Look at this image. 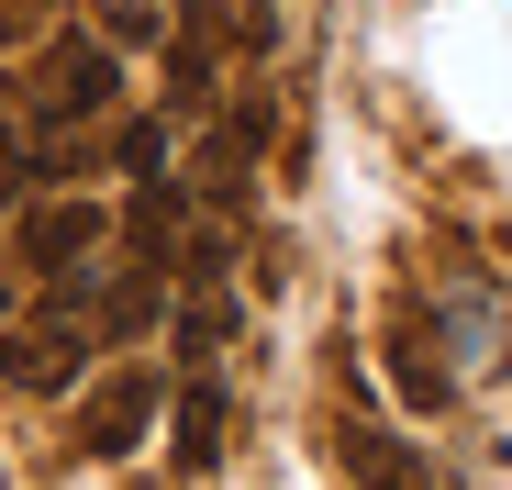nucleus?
<instances>
[{
    "label": "nucleus",
    "mask_w": 512,
    "mask_h": 490,
    "mask_svg": "<svg viewBox=\"0 0 512 490\" xmlns=\"http://www.w3.org/2000/svg\"><path fill=\"white\" fill-rule=\"evenodd\" d=\"M90 123H123V56L101 34H45L34 90H23V134H90Z\"/></svg>",
    "instance_id": "f257e3e1"
},
{
    "label": "nucleus",
    "mask_w": 512,
    "mask_h": 490,
    "mask_svg": "<svg viewBox=\"0 0 512 490\" xmlns=\"http://www.w3.org/2000/svg\"><path fill=\"white\" fill-rule=\"evenodd\" d=\"M156 413H167V368H156V357H112L90 390H78V457H90V468L145 457Z\"/></svg>",
    "instance_id": "f03ea898"
},
{
    "label": "nucleus",
    "mask_w": 512,
    "mask_h": 490,
    "mask_svg": "<svg viewBox=\"0 0 512 490\" xmlns=\"http://www.w3.org/2000/svg\"><path fill=\"white\" fill-rule=\"evenodd\" d=\"M101 245H112V201H90V190H45V201L12 212V257H23L45 290L90 279V268H101Z\"/></svg>",
    "instance_id": "7ed1b4c3"
},
{
    "label": "nucleus",
    "mask_w": 512,
    "mask_h": 490,
    "mask_svg": "<svg viewBox=\"0 0 512 490\" xmlns=\"http://www.w3.org/2000/svg\"><path fill=\"white\" fill-rule=\"evenodd\" d=\"M90 357H101V323L90 312H45V323H12V335H0V379L34 390V401H78Z\"/></svg>",
    "instance_id": "20e7f679"
},
{
    "label": "nucleus",
    "mask_w": 512,
    "mask_h": 490,
    "mask_svg": "<svg viewBox=\"0 0 512 490\" xmlns=\"http://www.w3.org/2000/svg\"><path fill=\"white\" fill-rule=\"evenodd\" d=\"M223 424H234V401L212 368H179V401H167V457L179 468H212L223 457Z\"/></svg>",
    "instance_id": "39448f33"
},
{
    "label": "nucleus",
    "mask_w": 512,
    "mask_h": 490,
    "mask_svg": "<svg viewBox=\"0 0 512 490\" xmlns=\"http://www.w3.org/2000/svg\"><path fill=\"white\" fill-rule=\"evenodd\" d=\"M334 468H346L357 490H435V468H423L390 424H346V435H334Z\"/></svg>",
    "instance_id": "423d86ee"
},
{
    "label": "nucleus",
    "mask_w": 512,
    "mask_h": 490,
    "mask_svg": "<svg viewBox=\"0 0 512 490\" xmlns=\"http://www.w3.org/2000/svg\"><path fill=\"white\" fill-rule=\"evenodd\" d=\"M212 112H223L212 34H167V123H212Z\"/></svg>",
    "instance_id": "0eeeda50"
},
{
    "label": "nucleus",
    "mask_w": 512,
    "mask_h": 490,
    "mask_svg": "<svg viewBox=\"0 0 512 490\" xmlns=\"http://www.w3.org/2000/svg\"><path fill=\"white\" fill-rule=\"evenodd\" d=\"M390 379H401L412 413H446V401H457V379L435 368V346H423V323H401V335H390Z\"/></svg>",
    "instance_id": "6e6552de"
},
{
    "label": "nucleus",
    "mask_w": 512,
    "mask_h": 490,
    "mask_svg": "<svg viewBox=\"0 0 512 490\" xmlns=\"http://www.w3.org/2000/svg\"><path fill=\"white\" fill-rule=\"evenodd\" d=\"M167 168V112H123L112 123V179H156Z\"/></svg>",
    "instance_id": "1a4fd4ad"
},
{
    "label": "nucleus",
    "mask_w": 512,
    "mask_h": 490,
    "mask_svg": "<svg viewBox=\"0 0 512 490\" xmlns=\"http://www.w3.org/2000/svg\"><path fill=\"white\" fill-rule=\"evenodd\" d=\"M223 335H234V301H223V290H190V312H179V368H212Z\"/></svg>",
    "instance_id": "9d476101"
},
{
    "label": "nucleus",
    "mask_w": 512,
    "mask_h": 490,
    "mask_svg": "<svg viewBox=\"0 0 512 490\" xmlns=\"http://www.w3.org/2000/svg\"><path fill=\"white\" fill-rule=\"evenodd\" d=\"M101 45L123 56V45H156V12H145V0H112V12H101Z\"/></svg>",
    "instance_id": "9b49d317"
},
{
    "label": "nucleus",
    "mask_w": 512,
    "mask_h": 490,
    "mask_svg": "<svg viewBox=\"0 0 512 490\" xmlns=\"http://www.w3.org/2000/svg\"><path fill=\"white\" fill-rule=\"evenodd\" d=\"M0 34H56V0H0Z\"/></svg>",
    "instance_id": "f8f14e48"
},
{
    "label": "nucleus",
    "mask_w": 512,
    "mask_h": 490,
    "mask_svg": "<svg viewBox=\"0 0 512 490\" xmlns=\"http://www.w3.org/2000/svg\"><path fill=\"white\" fill-rule=\"evenodd\" d=\"M0 335H12V290H0Z\"/></svg>",
    "instance_id": "ddd939ff"
}]
</instances>
